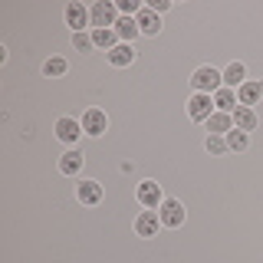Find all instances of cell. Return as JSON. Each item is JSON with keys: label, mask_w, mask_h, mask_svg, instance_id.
Here are the masks:
<instances>
[{"label": "cell", "mask_w": 263, "mask_h": 263, "mask_svg": "<svg viewBox=\"0 0 263 263\" xmlns=\"http://www.w3.org/2000/svg\"><path fill=\"white\" fill-rule=\"evenodd\" d=\"M191 86L197 89V92L211 96V92H217V89H224V76H220L214 66H201V69L191 76Z\"/></svg>", "instance_id": "6da1fadb"}, {"label": "cell", "mask_w": 263, "mask_h": 263, "mask_svg": "<svg viewBox=\"0 0 263 263\" xmlns=\"http://www.w3.org/2000/svg\"><path fill=\"white\" fill-rule=\"evenodd\" d=\"M115 10H119V7H112L109 0H99V4H92V10H89V20H92V27L96 30H112L115 23Z\"/></svg>", "instance_id": "7a4b0ae2"}, {"label": "cell", "mask_w": 263, "mask_h": 263, "mask_svg": "<svg viewBox=\"0 0 263 263\" xmlns=\"http://www.w3.org/2000/svg\"><path fill=\"white\" fill-rule=\"evenodd\" d=\"M187 112H191L194 122H208L211 115H214V99L204 96V92H194L191 102H187Z\"/></svg>", "instance_id": "3957f363"}, {"label": "cell", "mask_w": 263, "mask_h": 263, "mask_svg": "<svg viewBox=\"0 0 263 263\" xmlns=\"http://www.w3.org/2000/svg\"><path fill=\"white\" fill-rule=\"evenodd\" d=\"M158 217H161L164 227H181V224H184V204H181V201H161Z\"/></svg>", "instance_id": "277c9868"}, {"label": "cell", "mask_w": 263, "mask_h": 263, "mask_svg": "<svg viewBox=\"0 0 263 263\" xmlns=\"http://www.w3.org/2000/svg\"><path fill=\"white\" fill-rule=\"evenodd\" d=\"M161 217H158V211H142L138 214V220H135V234L138 237H158V230H161Z\"/></svg>", "instance_id": "5b68a950"}, {"label": "cell", "mask_w": 263, "mask_h": 263, "mask_svg": "<svg viewBox=\"0 0 263 263\" xmlns=\"http://www.w3.org/2000/svg\"><path fill=\"white\" fill-rule=\"evenodd\" d=\"M161 187L155 184V181H142V184H138V204H142V208H148V211H158L161 208Z\"/></svg>", "instance_id": "8992f818"}, {"label": "cell", "mask_w": 263, "mask_h": 263, "mask_svg": "<svg viewBox=\"0 0 263 263\" xmlns=\"http://www.w3.org/2000/svg\"><path fill=\"white\" fill-rule=\"evenodd\" d=\"M105 128H109L105 112H99V109H86V112H82V132H86V135H102Z\"/></svg>", "instance_id": "52a82bcc"}, {"label": "cell", "mask_w": 263, "mask_h": 263, "mask_svg": "<svg viewBox=\"0 0 263 263\" xmlns=\"http://www.w3.org/2000/svg\"><path fill=\"white\" fill-rule=\"evenodd\" d=\"M66 23L72 27V33H86V27L92 20H89V10L82 4H69V7H66Z\"/></svg>", "instance_id": "ba28073f"}, {"label": "cell", "mask_w": 263, "mask_h": 263, "mask_svg": "<svg viewBox=\"0 0 263 263\" xmlns=\"http://www.w3.org/2000/svg\"><path fill=\"white\" fill-rule=\"evenodd\" d=\"M135 20H138V30H142L145 36H158V30H161V20H158V13H155L152 7H142V13H138Z\"/></svg>", "instance_id": "9c48e42d"}, {"label": "cell", "mask_w": 263, "mask_h": 263, "mask_svg": "<svg viewBox=\"0 0 263 263\" xmlns=\"http://www.w3.org/2000/svg\"><path fill=\"white\" fill-rule=\"evenodd\" d=\"M56 135L63 138V142H79V135H82V122H76V119H60L56 122Z\"/></svg>", "instance_id": "30bf717a"}, {"label": "cell", "mask_w": 263, "mask_h": 263, "mask_svg": "<svg viewBox=\"0 0 263 263\" xmlns=\"http://www.w3.org/2000/svg\"><path fill=\"white\" fill-rule=\"evenodd\" d=\"M234 128L253 132V128H257V112H253L250 105H237V109H234Z\"/></svg>", "instance_id": "8fae6325"}, {"label": "cell", "mask_w": 263, "mask_h": 263, "mask_svg": "<svg viewBox=\"0 0 263 263\" xmlns=\"http://www.w3.org/2000/svg\"><path fill=\"white\" fill-rule=\"evenodd\" d=\"M230 128H234V115H230V112H214L208 119V132H211V135H227Z\"/></svg>", "instance_id": "7c38bea8"}, {"label": "cell", "mask_w": 263, "mask_h": 263, "mask_svg": "<svg viewBox=\"0 0 263 263\" xmlns=\"http://www.w3.org/2000/svg\"><path fill=\"white\" fill-rule=\"evenodd\" d=\"M237 99H240V105H257L263 99V82H243L237 89Z\"/></svg>", "instance_id": "4fadbf2b"}, {"label": "cell", "mask_w": 263, "mask_h": 263, "mask_svg": "<svg viewBox=\"0 0 263 263\" xmlns=\"http://www.w3.org/2000/svg\"><path fill=\"white\" fill-rule=\"evenodd\" d=\"M76 197L82 204H99L102 187H99V181H79V184H76Z\"/></svg>", "instance_id": "5bb4252c"}, {"label": "cell", "mask_w": 263, "mask_h": 263, "mask_svg": "<svg viewBox=\"0 0 263 263\" xmlns=\"http://www.w3.org/2000/svg\"><path fill=\"white\" fill-rule=\"evenodd\" d=\"M214 105H217V112H230L234 115V109H237V92L234 89H217V92H214Z\"/></svg>", "instance_id": "9a60e30c"}, {"label": "cell", "mask_w": 263, "mask_h": 263, "mask_svg": "<svg viewBox=\"0 0 263 263\" xmlns=\"http://www.w3.org/2000/svg\"><path fill=\"white\" fill-rule=\"evenodd\" d=\"M79 168H82V152H79V148H72V152H66L60 158V171H63V175H79Z\"/></svg>", "instance_id": "2e32d148"}, {"label": "cell", "mask_w": 263, "mask_h": 263, "mask_svg": "<svg viewBox=\"0 0 263 263\" xmlns=\"http://www.w3.org/2000/svg\"><path fill=\"white\" fill-rule=\"evenodd\" d=\"M243 76H247V69H243V63H230V66H227V72H224V86H227V89H234V86H237V89H240V86H243V82H247Z\"/></svg>", "instance_id": "e0dca14e"}, {"label": "cell", "mask_w": 263, "mask_h": 263, "mask_svg": "<svg viewBox=\"0 0 263 263\" xmlns=\"http://www.w3.org/2000/svg\"><path fill=\"white\" fill-rule=\"evenodd\" d=\"M109 60H112V66H128L135 60V49H132V43H119L115 49H109Z\"/></svg>", "instance_id": "ac0fdd59"}, {"label": "cell", "mask_w": 263, "mask_h": 263, "mask_svg": "<svg viewBox=\"0 0 263 263\" xmlns=\"http://www.w3.org/2000/svg\"><path fill=\"white\" fill-rule=\"evenodd\" d=\"M115 33H119L122 40H135L138 33V20H132V16H119V23H115Z\"/></svg>", "instance_id": "d6986e66"}, {"label": "cell", "mask_w": 263, "mask_h": 263, "mask_svg": "<svg viewBox=\"0 0 263 263\" xmlns=\"http://www.w3.org/2000/svg\"><path fill=\"white\" fill-rule=\"evenodd\" d=\"M224 138H227V148H230V152H243V148L250 145V135H247V132H240V128H230Z\"/></svg>", "instance_id": "ffe728a7"}, {"label": "cell", "mask_w": 263, "mask_h": 263, "mask_svg": "<svg viewBox=\"0 0 263 263\" xmlns=\"http://www.w3.org/2000/svg\"><path fill=\"white\" fill-rule=\"evenodd\" d=\"M115 40H119V33H115V30H92V43L102 46V49H115V46H119Z\"/></svg>", "instance_id": "44dd1931"}, {"label": "cell", "mask_w": 263, "mask_h": 263, "mask_svg": "<svg viewBox=\"0 0 263 263\" xmlns=\"http://www.w3.org/2000/svg\"><path fill=\"white\" fill-rule=\"evenodd\" d=\"M204 148H208L211 155H224V152H230V148H227V138H224V135H208V142H204Z\"/></svg>", "instance_id": "7402d4cb"}, {"label": "cell", "mask_w": 263, "mask_h": 263, "mask_svg": "<svg viewBox=\"0 0 263 263\" xmlns=\"http://www.w3.org/2000/svg\"><path fill=\"white\" fill-rule=\"evenodd\" d=\"M43 72H46V76H63V72H66V60H60V56L46 60L43 63Z\"/></svg>", "instance_id": "603a6c76"}, {"label": "cell", "mask_w": 263, "mask_h": 263, "mask_svg": "<svg viewBox=\"0 0 263 263\" xmlns=\"http://www.w3.org/2000/svg\"><path fill=\"white\" fill-rule=\"evenodd\" d=\"M72 46L79 49V53H89L96 43H92V33H72Z\"/></svg>", "instance_id": "cb8c5ba5"}, {"label": "cell", "mask_w": 263, "mask_h": 263, "mask_svg": "<svg viewBox=\"0 0 263 263\" xmlns=\"http://www.w3.org/2000/svg\"><path fill=\"white\" fill-rule=\"evenodd\" d=\"M119 10L132 16V13H142V7H138V0H119Z\"/></svg>", "instance_id": "d4e9b609"}, {"label": "cell", "mask_w": 263, "mask_h": 263, "mask_svg": "<svg viewBox=\"0 0 263 263\" xmlns=\"http://www.w3.org/2000/svg\"><path fill=\"white\" fill-rule=\"evenodd\" d=\"M152 10H155V13H161V10H168V0H152Z\"/></svg>", "instance_id": "484cf974"}]
</instances>
